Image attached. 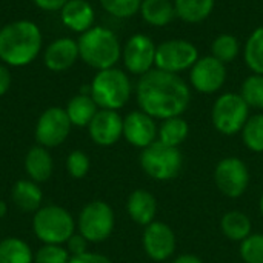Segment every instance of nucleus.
<instances>
[{"label": "nucleus", "mask_w": 263, "mask_h": 263, "mask_svg": "<svg viewBox=\"0 0 263 263\" xmlns=\"http://www.w3.org/2000/svg\"><path fill=\"white\" fill-rule=\"evenodd\" d=\"M250 106L240 92H225L219 96L211 108V122L217 133L236 136L242 133L250 119Z\"/></svg>", "instance_id": "obj_7"}, {"label": "nucleus", "mask_w": 263, "mask_h": 263, "mask_svg": "<svg viewBox=\"0 0 263 263\" xmlns=\"http://www.w3.org/2000/svg\"><path fill=\"white\" fill-rule=\"evenodd\" d=\"M71 122L65 111V108L60 106H51L45 109L40 117L37 119L34 136L40 146L45 148H55L65 143L71 133Z\"/></svg>", "instance_id": "obj_11"}, {"label": "nucleus", "mask_w": 263, "mask_h": 263, "mask_svg": "<svg viewBox=\"0 0 263 263\" xmlns=\"http://www.w3.org/2000/svg\"><path fill=\"white\" fill-rule=\"evenodd\" d=\"M139 163L142 171L157 182L174 180L183 168V156L179 148L163 145L156 140L142 149Z\"/></svg>", "instance_id": "obj_6"}, {"label": "nucleus", "mask_w": 263, "mask_h": 263, "mask_svg": "<svg viewBox=\"0 0 263 263\" xmlns=\"http://www.w3.org/2000/svg\"><path fill=\"white\" fill-rule=\"evenodd\" d=\"M77 43L80 59L97 71L114 68L122 59V45L117 35L105 26H92L80 34Z\"/></svg>", "instance_id": "obj_3"}, {"label": "nucleus", "mask_w": 263, "mask_h": 263, "mask_svg": "<svg viewBox=\"0 0 263 263\" xmlns=\"http://www.w3.org/2000/svg\"><path fill=\"white\" fill-rule=\"evenodd\" d=\"M126 213L139 227H148L157 216V199L148 190H134L126 199Z\"/></svg>", "instance_id": "obj_19"}, {"label": "nucleus", "mask_w": 263, "mask_h": 263, "mask_svg": "<svg viewBox=\"0 0 263 263\" xmlns=\"http://www.w3.org/2000/svg\"><path fill=\"white\" fill-rule=\"evenodd\" d=\"M243 60L253 74L263 76V26L256 28L245 42Z\"/></svg>", "instance_id": "obj_28"}, {"label": "nucleus", "mask_w": 263, "mask_h": 263, "mask_svg": "<svg viewBox=\"0 0 263 263\" xmlns=\"http://www.w3.org/2000/svg\"><path fill=\"white\" fill-rule=\"evenodd\" d=\"M89 86L91 97L97 103L99 109L117 111L129 102L133 94V85L128 74L116 66L97 71Z\"/></svg>", "instance_id": "obj_5"}, {"label": "nucleus", "mask_w": 263, "mask_h": 263, "mask_svg": "<svg viewBox=\"0 0 263 263\" xmlns=\"http://www.w3.org/2000/svg\"><path fill=\"white\" fill-rule=\"evenodd\" d=\"M0 263H34L31 247L20 237L0 240Z\"/></svg>", "instance_id": "obj_27"}, {"label": "nucleus", "mask_w": 263, "mask_h": 263, "mask_svg": "<svg viewBox=\"0 0 263 263\" xmlns=\"http://www.w3.org/2000/svg\"><path fill=\"white\" fill-rule=\"evenodd\" d=\"M66 247V250H68V253H69V256L72 257V256H80V254H83V253H86L88 251V245H89V242L82 236V234H74L66 243H65Z\"/></svg>", "instance_id": "obj_36"}, {"label": "nucleus", "mask_w": 263, "mask_h": 263, "mask_svg": "<svg viewBox=\"0 0 263 263\" xmlns=\"http://www.w3.org/2000/svg\"><path fill=\"white\" fill-rule=\"evenodd\" d=\"M8 214V205L5 200H0V219H3Z\"/></svg>", "instance_id": "obj_41"}, {"label": "nucleus", "mask_w": 263, "mask_h": 263, "mask_svg": "<svg viewBox=\"0 0 263 263\" xmlns=\"http://www.w3.org/2000/svg\"><path fill=\"white\" fill-rule=\"evenodd\" d=\"M12 83V76L11 71L6 65H0V97L5 96Z\"/></svg>", "instance_id": "obj_38"}, {"label": "nucleus", "mask_w": 263, "mask_h": 263, "mask_svg": "<svg viewBox=\"0 0 263 263\" xmlns=\"http://www.w3.org/2000/svg\"><path fill=\"white\" fill-rule=\"evenodd\" d=\"M240 96L248 103L250 108L263 111V76L251 74L248 76L240 88Z\"/></svg>", "instance_id": "obj_31"}, {"label": "nucleus", "mask_w": 263, "mask_h": 263, "mask_svg": "<svg viewBox=\"0 0 263 263\" xmlns=\"http://www.w3.org/2000/svg\"><path fill=\"white\" fill-rule=\"evenodd\" d=\"M68 263H112L109 257L103 256V254H99V253H91V251H86L80 256H72L69 259Z\"/></svg>", "instance_id": "obj_37"}, {"label": "nucleus", "mask_w": 263, "mask_h": 263, "mask_svg": "<svg viewBox=\"0 0 263 263\" xmlns=\"http://www.w3.org/2000/svg\"><path fill=\"white\" fill-rule=\"evenodd\" d=\"M42 45V31L32 20H14L0 29V60L6 66L18 68L32 63Z\"/></svg>", "instance_id": "obj_2"}, {"label": "nucleus", "mask_w": 263, "mask_h": 263, "mask_svg": "<svg viewBox=\"0 0 263 263\" xmlns=\"http://www.w3.org/2000/svg\"><path fill=\"white\" fill-rule=\"evenodd\" d=\"M71 259L63 245H42L35 254L34 263H68Z\"/></svg>", "instance_id": "obj_35"}, {"label": "nucleus", "mask_w": 263, "mask_h": 263, "mask_svg": "<svg viewBox=\"0 0 263 263\" xmlns=\"http://www.w3.org/2000/svg\"><path fill=\"white\" fill-rule=\"evenodd\" d=\"M77 230L89 243H102L108 240L116 227L112 208L103 200L88 202L79 213Z\"/></svg>", "instance_id": "obj_8"}, {"label": "nucleus", "mask_w": 263, "mask_h": 263, "mask_svg": "<svg viewBox=\"0 0 263 263\" xmlns=\"http://www.w3.org/2000/svg\"><path fill=\"white\" fill-rule=\"evenodd\" d=\"M216 0H174L176 15L190 25H197L206 20L214 11Z\"/></svg>", "instance_id": "obj_25"}, {"label": "nucleus", "mask_w": 263, "mask_h": 263, "mask_svg": "<svg viewBox=\"0 0 263 263\" xmlns=\"http://www.w3.org/2000/svg\"><path fill=\"white\" fill-rule=\"evenodd\" d=\"M243 145L256 154H263V112L250 116L242 129Z\"/></svg>", "instance_id": "obj_30"}, {"label": "nucleus", "mask_w": 263, "mask_h": 263, "mask_svg": "<svg viewBox=\"0 0 263 263\" xmlns=\"http://www.w3.org/2000/svg\"><path fill=\"white\" fill-rule=\"evenodd\" d=\"M136 100L139 109L156 120H165L186 112L191 103V89L179 74L154 68L139 77Z\"/></svg>", "instance_id": "obj_1"}, {"label": "nucleus", "mask_w": 263, "mask_h": 263, "mask_svg": "<svg viewBox=\"0 0 263 263\" xmlns=\"http://www.w3.org/2000/svg\"><path fill=\"white\" fill-rule=\"evenodd\" d=\"M72 214L59 205L39 208L32 217V231L43 245H65L76 234Z\"/></svg>", "instance_id": "obj_4"}, {"label": "nucleus", "mask_w": 263, "mask_h": 263, "mask_svg": "<svg viewBox=\"0 0 263 263\" xmlns=\"http://www.w3.org/2000/svg\"><path fill=\"white\" fill-rule=\"evenodd\" d=\"M227 65L216 57L203 55L190 69V83L200 94H214L220 91L227 82Z\"/></svg>", "instance_id": "obj_13"}, {"label": "nucleus", "mask_w": 263, "mask_h": 263, "mask_svg": "<svg viewBox=\"0 0 263 263\" xmlns=\"http://www.w3.org/2000/svg\"><path fill=\"white\" fill-rule=\"evenodd\" d=\"M199 57V49L194 43L183 39H171L157 45L156 68L160 71L179 74L191 69Z\"/></svg>", "instance_id": "obj_10"}, {"label": "nucleus", "mask_w": 263, "mask_h": 263, "mask_svg": "<svg viewBox=\"0 0 263 263\" xmlns=\"http://www.w3.org/2000/svg\"><path fill=\"white\" fill-rule=\"evenodd\" d=\"M79 57L80 52L77 40L71 37H62L48 45L43 54V63L52 72H63L69 69Z\"/></svg>", "instance_id": "obj_17"}, {"label": "nucleus", "mask_w": 263, "mask_h": 263, "mask_svg": "<svg viewBox=\"0 0 263 263\" xmlns=\"http://www.w3.org/2000/svg\"><path fill=\"white\" fill-rule=\"evenodd\" d=\"M171 263H203L200 257L194 256V254H180L177 256Z\"/></svg>", "instance_id": "obj_40"}, {"label": "nucleus", "mask_w": 263, "mask_h": 263, "mask_svg": "<svg viewBox=\"0 0 263 263\" xmlns=\"http://www.w3.org/2000/svg\"><path fill=\"white\" fill-rule=\"evenodd\" d=\"M65 111H66L72 126H77V128L86 126L88 128V125L97 114L99 106L89 94H77L68 102Z\"/></svg>", "instance_id": "obj_24"}, {"label": "nucleus", "mask_w": 263, "mask_h": 263, "mask_svg": "<svg viewBox=\"0 0 263 263\" xmlns=\"http://www.w3.org/2000/svg\"><path fill=\"white\" fill-rule=\"evenodd\" d=\"M140 15L149 26L156 28H163L177 17L171 0H142Z\"/></svg>", "instance_id": "obj_23"}, {"label": "nucleus", "mask_w": 263, "mask_h": 263, "mask_svg": "<svg viewBox=\"0 0 263 263\" xmlns=\"http://www.w3.org/2000/svg\"><path fill=\"white\" fill-rule=\"evenodd\" d=\"M34 5L37 8H40L42 11H49V12H54V11H60L63 8V5L68 2V0H32Z\"/></svg>", "instance_id": "obj_39"}, {"label": "nucleus", "mask_w": 263, "mask_h": 263, "mask_svg": "<svg viewBox=\"0 0 263 263\" xmlns=\"http://www.w3.org/2000/svg\"><path fill=\"white\" fill-rule=\"evenodd\" d=\"M259 211H260V214H262L263 217V193L262 196H260V200H259Z\"/></svg>", "instance_id": "obj_42"}, {"label": "nucleus", "mask_w": 263, "mask_h": 263, "mask_svg": "<svg viewBox=\"0 0 263 263\" xmlns=\"http://www.w3.org/2000/svg\"><path fill=\"white\" fill-rule=\"evenodd\" d=\"M25 171L31 180L35 183H43L49 180L54 171V160L52 156L49 154L48 148L35 145L28 149L23 162Z\"/></svg>", "instance_id": "obj_20"}, {"label": "nucleus", "mask_w": 263, "mask_h": 263, "mask_svg": "<svg viewBox=\"0 0 263 263\" xmlns=\"http://www.w3.org/2000/svg\"><path fill=\"white\" fill-rule=\"evenodd\" d=\"M91 140L99 146H112L123 137V117L112 109H99L88 125Z\"/></svg>", "instance_id": "obj_16"}, {"label": "nucleus", "mask_w": 263, "mask_h": 263, "mask_svg": "<svg viewBox=\"0 0 263 263\" xmlns=\"http://www.w3.org/2000/svg\"><path fill=\"white\" fill-rule=\"evenodd\" d=\"M240 40L234 35V34H219L213 43H211V55L216 57L217 60H220L222 63L228 65L231 62H234L237 59V55L240 54Z\"/></svg>", "instance_id": "obj_29"}, {"label": "nucleus", "mask_w": 263, "mask_h": 263, "mask_svg": "<svg viewBox=\"0 0 263 263\" xmlns=\"http://www.w3.org/2000/svg\"><path fill=\"white\" fill-rule=\"evenodd\" d=\"M157 131L156 119L142 109L131 111L123 117V139L134 148L145 149L154 143L157 140Z\"/></svg>", "instance_id": "obj_15"}, {"label": "nucleus", "mask_w": 263, "mask_h": 263, "mask_svg": "<svg viewBox=\"0 0 263 263\" xmlns=\"http://www.w3.org/2000/svg\"><path fill=\"white\" fill-rule=\"evenodd\" d=\"M102 8L117 17V18H129L140 12L142 0H99Z\"/></svg>", "instance_id": "obj_33"}, {"label": "nucleus", "mask_w": 263, "mask_h": 263, "mask_svg": "<svg viewBox=\"0 0 263 263\" xmlns=\"http://www.w3.org/2000/svg\"><path fill=\"white\" fill-rule=\"evenodd\" d=\"M142 247L145 254L154 262H165L171 259L177 250V237L174 230L160 220H154L143 228Z\"/></svg>", "instance_id": "obj_14"}, {"label": "nucleus", "mask_w": 263, "mask_h": 263, "mask_svg": "<svg viewBox=\"0 0 263 263\" xmlns=\"http://www.w3.org/2000/svg\"><path fill=\"white\" fill-rule=\"evenodd\" d=\"M220 231L231 242H243L253 234V222L248 214L239 210L227 211L220 219Z\"/></svg>", "instance_id": "obj_22"}, {"label": "nucleus", "mask_w": 263, "mask_h": 263, "mask_svg": "<svg viewBox=\"0 0 263 263\" xmlns=\"http://www.w3.org/2000/svg\"><path fill=\"white\" fill-rule=\"evenodd\" d=\"M11 200L12 203L23 213H35L39 208H42L43 202V193L31 179H20L14 183L11 190Z\"/></svg>", "instance_id": "obj_21"}, {"label": "nucleus", "mask_w": 263, "mask_h": 263, "mask_svg": "<svg viewBox=\"0 0 263 263\" xmlns=\"http://www.w3.org/2000/svg\"><path fill=\"white\" fill-rule=\"evenodd\" d=\"M188 136H190V125L182 116L165 119L159 125L157 140L162 142L163 145L179 148L188 139Z\"/></svg>", "instance_id": "obj_26"}, {"label": "nucleus", "mask_w": 263, "mask_h": 263, "mask_svg": "<svg viewBox=\"0 0 263 263\" xmlns=\"http://www.w3.org/2000/svg\"><path fill=\"white\" fill-rule=\"evenodd\" d=\"M239 254L243 263H263V234L253 233L240 242Z\"/></svg>", "instance_id": "obj_32"}, {"label": "nucleus", "mask_w": 263, "mask_h": 263, "mask_svg": "<svg viewBox=\"0 0 263 263\" xmlns=\"http://www.w3.org/2000/svg\"><path fill=\"white\" fill-rule=\"evenodd\" d=\"M66 171L72 179H83L86 177V174L89 173L91 168V160L88 157L86 153H83L82 149H74L72 153L68 154L66 157Z\"/></svg>", "instance_id": "obj_34"}, {"label": "nucleus", "mask_w": 263, "mask_h": 263, "mask_svg": "<svg viewBox=\"0 0 263 263\" xmlns=\"http://www.w3.org/2000/svg\"><path fill=\"white\" fill-rule=\"evenodd\" d=\"M156 49L154 40L142 32L133 34L122 46V60L129 74L143 76L156 66Z\"/></svg>", "instance_id": "obj_12"}, {"label": "nucleus", "mask_w": 263, "mask_h": 263, "mask_svg": "<svg viewBox=\"0 0 263 263\" xmlns=\"http://www.w3.org/2000/svg\"><path fill=\"white\" fill-rule=\"evenodd\" d=\"M213 180L216 188L228 199L242 197L251 183V173L248 165L239 157H225L217 162Z\"/></svg>", "instance_id": "obj_9"}, {"label": "nucleus", "mask_w": 263, "mask_h": 263, "mask_svg": "<svg viewBox=\"0 0 263 263\" xmlns=\"http://www.w3.org/2000/svg\"><path fill=\"white\" fill-rule=\"evenodd\" d=\"M60 20L68 29L83 34L94 26L96 11L88 0H68L60 9Z\"/></svg>", "instance_id": "obj_18"}]
</instances>
